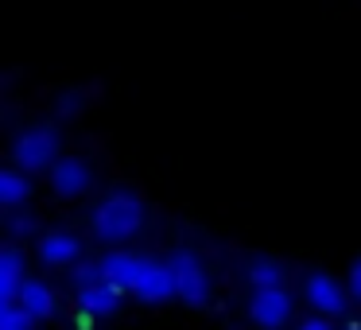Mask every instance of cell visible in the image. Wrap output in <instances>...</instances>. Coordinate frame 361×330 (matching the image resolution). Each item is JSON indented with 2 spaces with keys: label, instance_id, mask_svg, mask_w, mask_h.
Instances as JSON below:
<instances>
[{
  "label": "cell",
  "instance_id": "1",
  "mask_svg": "<svg viewBox=\"0 0 361 330\" xmlns=\"http://www.w3.org/2000/svg\"><path fill=\"white\" fill-rule=\"evenodd\" d=\"M140 221H144L140 198H133V195H109L94 210V233L102 237V241H125V237H133L136 229H140Z\"/></svg>",
  "mask_w": 361,
  "mask_h": 330
},
{
  "label": "cell",
  "instance_id": "2",
  "mask_svg": "<svg viewBox=\"0 0 361 330\" xmlns=\"http://www.w3.org/2000/svg\"><path fill=\"white\" fill-rule=\"evenodd\" d=\"M12 156H16V164L27 167V171H47L59 159V136L51 133V128H27V133L16 136Z\"/></svg>",
  "mask_w": 361,
  "mask_h": 330
},
{
  "label": "cell",
  "instance_id": "3",
  "mask_svg": "<svg viewBox=\"0 0 361 330\" xmlns=\"http://www.w3.org/2000/svg\"><path fill=\"white\" fill-rule=\"evenodd\" d=\"M171 272H175V288H179V299L190 307H202L210 299V276H206L202 260L195 252H175L171 257Z\"/></svg>",
  "mask_w": 361,
  "mask_h": 330
},
{
  "label": "cell",
  "instance_id": "4",
  "mask_svg": "<svg viewBox=\"0 0 361 330\" xmlns=\"http://www.w3.org/2000/svg\"><path fill=\"white\" fill-rule=\"evenodd\" d=\"M249 314H252L257 326L280 330L283 322L291 319V295L283 291V283L280 288H257V295H252V303H249Z\"/></svg>",
  "mask_w": 361,
  "mask_h": 330
},
{
  "label": "cell",
  "instance_id": "5",
  "mask_svg": "<svg viewBox=\"0 0 361 330\" xmlns=\"http://www.w3.org/2000/svg\"><path fill=\"white\" fill-rule=\"evenodd\" d=\"M133 295L144 299V303H167L171 295H179L171 264H156V260H148L144 272H140V280L133 283Z\"/></svg>",
  "mask_w": 361,
  "mask_h": 330
},
{
  "label": "cell",
  "instance_id": "6",
  "mask_svg": "<svg viewBox=\"0 0 361 330\" xmlns=\"http://www.w3.org/2000/svg\"><path fill=\"white\" fill-rule=\"evenodd\" d=\"M303 295H307V303H311L314 311H322V314H342L345 311V291L338 288L326 272H311V276H307V280H303Z\"/></svg>",
  "mask_w": 361,
  "mask_h": 330
},
{
  "label": "cell",
  "instance_id": "7",
  "mask_svg": "<svg viewBox=\"0 0 361 330\" xmlns=\"http://www.w3.org/2000/svg\"><path fill=\"white\" fill-rule=\"evenodd\" d=\"M51 187H55L63 198L86 195V190H90V167H86V159H78V156L55 159V167H51Z\"/></svg>",
  "mask_w": 361,
  "mask_h": 330
},
{
  "label": "cell",
  "instance_id": "8",
  "mask_svg": "<svg viewBox=\"0 0 361 330\" xmlns=\"http://www.w3.org/2000/svg\"><path fill=\"white\" fill-rule=\"evenodd\" d=\"M78 252H82V245H78V237L74 233H47L39 241V260L47 268H63V264H74L78 260Z\"/></svg>",
  "mask_w": 361,
  "mask_h": 330
},
{
  "label": "cell",
  "instance_id": "9",
  "mask_svg": "<svg viewBox=\"0 0 361 330\" xmlns=\"http://www.w3.org/2000/svg\"><path fill=\"white\" fill-rule=\"evenodd\" d=\"M16 303L24 307L35 322H43V319H51V314H55V295H51V288L43 280H24V283H20Z\"/></svg>",
  "mask_w": 361,
  "mask_h": 330
},
{
  "label": "cell",
  "instance_id": "10",
  "mask_svg": "<svg viewBox=\"0 0 361 330\" xmlns=\"http://www.w3.org/2000/svg\"><path fill=\"white\" fill-rule=\"evenodd\" d=\"M121 283H113V280H102V283H94V288H82V307H86L90 314H97V319H109L113 311L121 307Z\"/></svg>",
  "mask_w": 361,
  "mask_h": 330
},
{
  "label": "cell",
  "instance_id": "11",
  "mask_svg": "<svg viewBox=\"0 0 361 330\" xmlns=\"http://www.w3.org/2000/svg\"><path fill=\"white\" fill-rule=\"evenodd\" d=\"M144 264H148V260H144V257H133V252H109V257L102 260V268H105V280L121 283L125 291H133V283L140 280Z\"/></svg>",
  "mask_w": 361,
  "mask_h": 330
},
{
  "label": "cell",
  "instance_id": "12",
  "mask_svg": "<svg viewBox=\"0 0 361 330\" xmlns=\"http://www.w3.org/2000/svg\"><path fill=\"white\" fill-rule=\"evenodd\" d=\"M20 283H24V257L20 249L0 252V303H16Z\"/></svg>",
  "mask_w": 361,
  "mask_h": 330
},
{
  "label": "cell",
  "instance_id": "13",
  "mask_svg": "<svg viewBox=\"0 0 361 330\" xmlns=\"http://www.w3.org/2000/svg\"><path fill=\"white\" fill-rule=\"evenodd\" d=\"M249 283H252V288H280V283H283V264H280V260L260 257L257 264L249 268Z\"/></svg>",
  "mask_w": 361,
  "mask_h": 330
},
{
  "label": "cell",
  "instance_id": "14",
  "mask_svg": "<svg viewBox=\"0 0 361 330\" xmlns=\"http://www.w3.org/2000/svg\"><path fill=\"white\" fill-rule=\"evenodd\" d=\"M27 198V179L20 171H4L0 175V206H20Z\"/></svg>",
  "mask_w": 361,
  "mask_h": 330
},
{
  "label": "cell",
  "instance_id": "15",
  "mask_svg": "<svg viewBox=\"0 0 361 330\" xmlns=\"http://www.w3.org/2000/svg\"><path fill=\"white\" fill-rule=\"evenodd\" d=\"M32 322L35 319L20 303H4V307H0V330H32Z\"/></svg>",
  "mask_w": 361,
  "mask_h": 330
},
{
  "label": "cell",
  "instance_id": "16",
  "mask_svg": "<svg viewBox=\"0 0 361 330\" xmlns=\"http://www.w3.org/2000/svg\"><path fill=\"white\" fill-rule=\"evenodd\" d=\"M105 280V268H102V260H82V264H74V288H94V283H102Z\"/></svg>",
  "mask_w": 361,
  "mask_h": 330
},
{
  "label": "cell",
  "instance_id": "17",
  "mask_svg": "<svg viewBox=\"0 0 361 330\" xmlns=\"http://www.w3.org/2000/svg\"><path fill=\"white\" fill-rule=\"evenodd\" d=\"M55 109H59V117H78L82 113V94H63Z\"/></svg>",
  "mask_w": 361,
  "mask_h": 330
},
{
  "label": "cell",
  "instance_id": "18",
  "mask_svg": "<svg viewBox=\"0 0 361 330\" xmlns=\"http://www.w3.org/2000/svg\"><path fill=\"white\" fill-rule=\"evenodd\" d=\"M350 291H353V299H361V260L353 264V272H350Z\"/></svg>",
  "mask_w": 361,
  "mask_h": 330
},
{
  "label": "cell",
  "instance_id": "19",
  "mask_svg": "<svg viewBox=\"0 0 361 330\" xmlns=\"http://www.w3.org/2000/svg\"><path fill=\"white\" fill-rule=\"evenodd\" d=\"M32 229H35V221H32V218H12V233L24 237V233H32Z\"/></svg>",
  "mask_w": 361,
  "mask_h": 330
},
{
  "label": "cell",
  "instance_id": "20",
  "mask_svg": "<svg viewBox=\"0 0 361 330\" xmlns=\"http://www.w3.org/2000/svg\"><path fill=\"white\" fill-rule=\"evenodd\" d=\"M299 330H330V322H322V319H307V322H299Z\"/></svg>",
  "mask_w": 361,
  "mask_h": 330
},
{
  "label": "cell",
  "instance_id": "21",
  "mask_svg": "<svg viewBox=\"0 0 361 330\" xmlns=\"http://www.w3.org/2000/svg\"><path fill=\"white\" fill-rule=\"evenodd\" d=\"M350 330H361V326H350Z\"/></svg>",
  "mask_w": 361,
  "mask_h": 330
}]
</instances>
